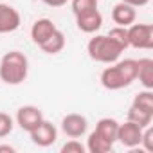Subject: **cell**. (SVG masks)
I'll use <instances>...</instances> for the list:
<instances>
[{"label": "cell", "mask_w": 153, "mask_h": 153, "mask_svg": "<svg viewBox=\"0 0 153 153\" xmlns=\"http://www.w3.org/2000/svg\"><path fill=\"white\" fill-rule=\"evenodd\" d=\"M137 79V59H117L101 72V85L106 90H121Z\"/></svg>", "instance_id": "obj_1"}, {"label": "cell", "mask_w": 153, "mask_h": 153, "mask_svg": "<svg viewBox=\"0 0 153 153\" xmlns=\"http://www.w3.org/2000/svg\"><path fill=\"white\" fill-rule=\"evenodd\" d=\"M29 59L20 51H9L0 59V79L7 85H20L27 79Z\"/></svg>", "instance_id": "obj_2"}, {"label": "cell", "mask_w": 153, "mask_h": 153, "mask_svg": "<svg viewBox=\"0 0 153 153\" xmlns=\"http://www.w3.org/2000/svg\"><path fill=\"white\" fill-rule=\"evenodd\" d=\"M87 52L94 61L110 65V63H115L121 58L124 49L117 42H114L108 34H97V36L90 38V42L87 45Z\"/></svg>", "instance_id": "obj_3"}, {"label": "cell", "mask_w": 153, "mask_h": 153, "mask_svg": "<svg viewBox=\"0 0 153 153\" xmlns=\"http://www.w3.org/2000/svg\"><path fill=\"white\" fill-rule=\"evenodd\" d=\"M128 31V47L149 51L153 49V25L151 24H131Z\"/></svg>", "instance_id": "obj_4"}, {"label": "cell", "mask_w": 153, "mask_h": 153, "mask_svg": "<svg viewBox=\"0 0 153 153\" xmlns=\"http://www.w3.org/2000/svg\"><path fill=\"white\" fill-rule=\"evenodd\" d=\"M43 121V114L38 106L34 105H25V106H20L18 112H16V123L18 126L24 130V131H33L40 123Z\"/></svg>", "instance_id": "obj_5"}, {"label": "cell", "mask_w": 153, "mask_h": 153, "mask_svg": "<svg viewBox=\"0 0 153 153\" xmlns=\"http://www.w3.org/2000/svg\"><path fill=\"white\" fill-rule=\"evenodd\" d=\"M88 121L81 114H68L61 119V130L67 137L70 139H79L87 133Z\"/></svg>", "instance_id": "obj_6"}, {"label": "cell", "mask_w": 153, "mask_h": 153, "mask_svg": "<svg viewBox=\"0 0 153 153\" xmlns=\"http://www.w3.org/2000/svg\"><path fill=\"white\" fill-rule=\"evenodd\" d=\"M31 135V140L36 144V146H42V148H47V146H52L58 139V130L52 123L49 121H42L33 131H29Z\"/></svg>", "instance_id": "obj_7"}, {"label": "cell", "mask_w": 153, "mask_h": 153, "mask_svg": "<svg viewBox=\"0 0 153 153\" xmlns=\"http://www.w3.org/2000/svg\"><path fill=\"white\" fill-rule=\"evenodd\" d=\"M142 130L139 124L131 123V121H126L124 124H119V130H117V140L124 146V148H135V146H140V137H142Z\"/></svg>", "instance_id": "obj_8"}, {"label": "cell", "mask_w": 153, "mask_h": 153, "mask_svg": "<svg viewBox=\"0 0 153 153\" xmlns=\"http://www.w3.org/2000/svg\"><path fill=\"white\" fill-rule=\"evenodd\" d=\"M22 24L20 13L9 6V4H0V34L15 33Z\"/></svg>", "instance_id": "obj_9"}, {"label": "cell", "mask_w": 153, "mask_h": 153, "mask_svg": "<svg viewBox=\"0 0 153 153\" xmlns=\"http://www.w3.org/2000/svg\"><path fill=\"white\" fill-rule=\"evenodd\" d=\"M76 24H78V29L81 33L92 34V33H96V31L101 29V25H103V15L97 9H94V11L78 15V16H76Z\"/></svg>", "instance_id": "obj_10"}, {"label": "cell", "mask_w": 153, "mask_h": 153, "mask_svg": "<svg viewBox=\"0 0 153 153\" xmlns=\"http://www.w3.org/2000/svg\"><path fill=\"white\" fill-rule=\"evenodd\" d=\"M58 27L54 25V22L51 18H38L33 27H31V38L36 45H42L47 38L52 36V33L56 31Z\"/></svg>", "instance_id": "obj_11"}, {"label": "cell", "mask_w": 153, "mask_h": 153, "mask_svg": "<svg viewBox=\"0 0 153 153\" xmlns=\"http://www.w3.org/2000/svg\"><path fill=\"white\" fill-rule=\"evenodd\" d=\"M137 18V11L135 7L124 4V2H119L114 6L112 9V20L119 25V27H130Z\"/></svg>", "instance_id": "obj_12"}, {"label": "cell", "mask_w": 153, "mask_h": 153, "mask_svg": "<svg viewBox=\"0 0 153 153\" xmlns=\"http://www.w3.org/2000/svg\"><path fill=\"white\" fill-rule=\"evenodd\" d=\"M137 79L144 88L153 90V59L151 58L137 59Z\"/></svg>", "instance_id": "obj_13"}, {"label": "cell", "mask_w": 153, "mask_h": 153, "mask_svg": "<svg viewBox=\"0 0 153 153\" xmlns=\"http://www.w3.org/2000/svg\"><path fill=\"white\" fill-rule=\"evenodd\" d=\"M117 130H119V123L115 119H112V117H103L96 124V131L103 139H106L108 142H112V144L117 140Z\"/></svg>", "instance_id": "obj_14"}, {"label": "cell", "mask_w": 153, "mask_h": 153, "mask_svg": "<svg viewBox=\"0 0 153 153\" xmlns=\"http://www.w3.org/2000/svg\"><path fill=\"white\" fill-rule=\"evenodd\" d=\"M90 153H108V151H112V148H114V144L112 142H108L106 139H103L96 130L88 135V139H87V146H85Z\"/></svg>", "instance_id": "obj_15"}, {"label": "cell", "mask_w": 153, "mask_h": 153, "mask_svg": "<svg viewBox=\"0 0 153 153\" xmlns=\"http://www.w3.org/2000/svg\"><path fill=\"white\" fill-rule=\"evenodd\" d=\"M40 49H42L43 52H47V54H58V52H61V51L65 49V34L56 29V31L52 33V36L47 38V40L40 45Z\"/></svg>", "instance_id": "obj_16"}, {"label": "cell", "mask_w": 153, "mask_h": 153, "mask_svg": "<svg viewBox=\"0 0 153 153\" xmlns=\"http://www.w3.org/2000/svg\"><path fill=\"white\" fill-rule=\"evenodd\" d=\"M151 119H153V114H151V112H146V110L137 108V106H133V105H131L130 110H128V121L139 124L140 128L149 126V124H151Z\"/></svg>", "instance_id": "obj_17"}, {"label": "cell", "mask_w": 153, "mask_h": 153, "mask_svg": "<svg viewBox=\"0 0 153 153\" xmlns=\"http://www.w3.org/2000/svg\"><path fill=\"white\" fill-rule=\"evenodd\" d=\"M133 106H137V108H142V110H146V112H151L153 114V90H142V92H139L135 97H133V103H131Z\"/></svg>", "instance_id": "obj_18"}, {"label": "cell", "mask_w": 153, "mask_h": 153, "mask_svg": "<svg viewBox=\"0 0 153 153\" xmlns=\"http://www.w3.org/2000/svg\"><path fill=\"white\" fill-rule=\"evenodd\" d=\"M97 4H99L97 0H72V13L78 16V15L94 11L97 9Z\"/></svg>", "instance_id": "obj_19"}, {"label": "cell", "mask_w": 153, "mask_h": 153, "mask_svg": "<svg viewBox=\"0 0 153 153\" xmlns=\"http://www.w3.org/2000/svg\"><path fill=\"white\" fill-rule=\"evenodd\" d=\"M108 36L114 40V42H117L123 49H128V31H126V27H114L110 33H108Z\"/></svg>", "instance_id": "obj_20"}, {"label": "cell", "mask_w": 153, "mask_h": 153, "mask_svg": "<svg viewBox=\"0 0 153 153\" xmlns=\"http://www.w3.org/2000/svg\"><path fill=\"white\" fill-rule=\"evenodd\" d=\"M13 117L4 114V112H0V139L2 137H7L11 131H13Z\"/></svg>", "instance_id": "obj_21"}, {"label": "cell", "mask_w": 153, "mask_h": 153, "mask_svg": "<svg viewBox=\"0 0 153 153\" xmlns=\"http://www.w3.org/2000/svg\"><path fill=\"white\" fill-rule=\"evenodd\" d=\"M87 148L78 140V139H70L68 142H65L61 146V153H85Z\"/></svg>", "instance_id": "obj_22"}, {"label": "cell", "mask_w": 153, "mask_h": 153, "mask_svg": "<svg viewBox=\"0 0 153 153\" xmlns=\"http://www.w3.org/2000/svg\"><path fill=\"white\" fill-rule=\"evenodd\" d=\"M140 144H142V148H144L146 151H153V130H151V124L142 130Z\"/></svg>", "instance_id": "obj_23"}, {"label": "cell", "mask_w": 153, "mask_h": 153, "mask_svg": "<svg viewBox=\"0 0 153 153\" xmlns=\"http://www.w3.org/2000/svg\"><path fill=\"white\" fill-rule=\"evenodd\" d=\"M42 2L45 6H49V7H61V6H65L68 2V0H42Z\"/></svg>", "instance_id": "obj_24"}, {"label": "cell", "mask_w": 153, "mask_h": 153, "mask_svg": "<svg viewBox=\"0 0 153 153\" xmlns=\"http://www.w3.org/2000/svg\"><path fill=\"white\" fill-rule=\"evenodd\" d=\"M121 2H124V4H128L131 7H142V6H146L149 2V0H121Z\"/></svg>", "instance_id": "obj_25"}, {"label": "cell", "mask_w": 153, "mask_h": 153, "mask_svg": "<svg viewBox=\"0 0 153 153\" xmlns=\"http://www.w3.org/2000/svg\"><path fill=\"white\" fill-rule=\"evenodd\" d=\"M2 151H6V153H15L16 149H15L13 146H9V144H2V146H0V153H2Z\"/></svg>", "instance_id": "obj_26"}]
</instances>
